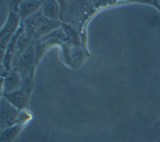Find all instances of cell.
Here are the masks:
<instances>
[{
	"label": "cell",
	"mask_w": 160,
	"mask_h": 142,
	"mask_svg": "<svg viewBox=\"0 0 160 142\" xmlns=\"http://www.w3.org/2000/svg\"><path fill=\"white\" fill-rule=\"evenodd\" d=\"M24 33L32 43L62 27L60 21H50L42 15L41 9L23 21Z\"/></svg>",
	"instance_id": "1"
},
{
	"label": "cell",
	"mask_w": 160,
	"mask_h": 142,
	"mask_svg": "<svg viewBox=\"0 0 160 142\" xmlns=\"http://www.w3.org/2000/svg\"><path fill=\"white\" fill-rule=\"evenodd\" d=\"M35 64H37V57H36V51L35 46L32 43L28 47L22 57L17 62L16 67L21 75L22 80L24 81L28 77L32 75Z\"/></svg>",
	"instance_id": "2"
},
{
	"label": "cell",
	"mask_w": 160,
	"mask_h": 142,
	"mask_svg": "<svg viewBox=\"0 0 160 142\" xmlns=\"http://www.w3.org/2000/svg\"><path fill=\"white\" fill-rule=\"evenodd\" d=\"M19 1H10L6 22L0 30V36L5 34H15L21 27L22 20L19 11Z\"/></svg>",
	"instance_id": "3"
},
{
	"label": "cell",
	"mask_w": 160,
	"mask_h": 142,
	"mask_svg": "<svg viewBox=\"0 0 160 142\" xmlns=\"http://www.w3.org/2000/svg\"><path fill=\"white\" fill-rule=\"evenodd\" d=\"M20 111L2 96L0 100V129L3 130L17 124Z\"/></svg>",
	"instance_id": "4"
},
{
	"label": "cell",
	"mask_w": 160,
	"mask_h": 142,
	"mask_svg": "<svg viewBox=\"0 0 160 142\" xmlns=\"http://www.w3.org/2000/svg\"><path fill=\"white\" fill-rule=\"evenodd\" d=\"M23 84L21 75L16 68H12L4 77H1L2 95L11 93L21 89Z\"/></svg>",
	"instance_id": "5"
},
{
	"label": "cell",
	"mask_w": 160,
	"mask_h": 142,
	"mask_svg": "<svg viewBox=\"0 0 160 142\" xmlns=\"http://www.w3.org/2000/svg\"><path fill=\"white\" fill-rule=\"evenodd\" d=\"M44 1H22L19 3V11L22 22L41 9Z\"/></svg>",
	"instance_id": "6"
},
{
	"label": "cell",
	"mask_w": 160,
	"mask_h": 142,
	"mask_svg": "<svg viewBox=\"0 0 160 142\" xmlns=\"http://www.w3.org/2000/svg\"><path fill=\"white\" fill-rule=\"evenodd\" d=\"M41 12L44 17L50 21H57L60 19V6L57 1H44Z\"/></svg>",
	"instance_id": "7"
},
{
	"label": "cell",
	"mask_w": 160,
	"mask_h": 142,
	"mask_svg": "<svg viewBox=\"0 0 160 142\" xmlns=\"http://www.w3.org/2000/svg\"><path fill=\"white\" fill-rule=\"evenodd\" d=\"M32 44V40H30L26 34L24 33V31L22 32V34L19 36L17 42L16 44V52H15V56H14V60H13L12 63V68L16 67L17 62L20 60V58L22 57L23 55V53L26 51V50L28 49V47Z\"/></svg>",
	"instance_id": "8"
},
{
	"label": "cell",
	"mask_w": 160,
	"mask_h": 142,
	"mask_svg": "<svg viewBox=\"0 0 160 142\" xmlns=\"http://www.w3.org/2000/svg\"><path fill=\"white\" fill-rule=\"evenodd\" d=\"M23 127V125L17 124L14 126L1 130L0 142H13L22 132Z\"/></svg>",
	"instance_id": "9"
},
{
	"label": "cell",
	"mask_w": 160,
	"mask_h": 142,
	"mask_svg": "<svg viewBox=\"0 0 160 142\" xmlns=\"http://www.w3.org/2000/svg\"><path fill=\"white\" fill-rule=\"evenodd\" d=\"M62 28L67 36V42L72 43V46L79 47L81 44V41H80V37L77 30L71 25H68L65 23H62Z\"/></svg>",
	"instance_id": "10"
},
{
	"label": "cell",
	"mask_w": 160,
	"mask_h": 142,
	"mask_svg": "<svg viewBox=\"0 0 160 142\" xmlns=\"http://www.w3.org/2000/svg\"><path fill=\"white\" fill-rule=\"evenodd\" d=\"M70 57L72 63L74 66H79L83 62L84 60V53L80 47L72 46L70 50Z\"/></svg>",
	"instance_id": "11"
},
{
	"label": "cell",
	"mask_w": 160,
	"mask_h": 142,
	"mask_svg": "<svg viewBox=\"0 0 160 142\" xmlns=\"http://www.w3.org/2000/svg\"><path fill=\"white\" fill-rule=\"evenodd\" d=\"M14 34H5L3 36H0V60L2 61L4 54L6 52L7 48L9 46L10 41L12 39Z\"/></svg>",
	"instance_id": "12"
},
{
	"label": "cell",
	"mask_w": 160,
	"mask_h": 142,
	"mask_svg": "<svg viewBox=\"0 0 160 142\" xmlns=\"http://www.w3.org/2000/svg\"><path fill=\"white\" fill-rule=\"evenodd\" d=\"M31 118H32V116L28 113V111H27L26 110H22V111H20L17 124H21V125H23V126H24L25 124H27V123H28V121L30 120Z\"/></svg>",
	"instance_id": "13"
},
{
	"label": "cell",
	"mask_w": 160,
	"mask_h": 142,
	"mask_svg": "<svg viewBox=\"0 0 160 142\" xmlns=\"http://www.w3.org/2000/svg\"><path fill=\"white\" fill-rule=\"evenodd\" d=\"M157 142H160V140H158V141Z\"/></svg>",
	"instance_id": "14"
}]
</instances>
